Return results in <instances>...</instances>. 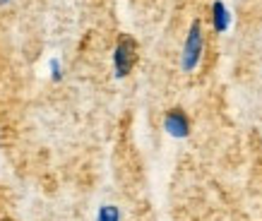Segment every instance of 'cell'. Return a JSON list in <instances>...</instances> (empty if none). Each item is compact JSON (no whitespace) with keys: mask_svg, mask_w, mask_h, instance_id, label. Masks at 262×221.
Listing matches in <instances>:
<instances>
[{"mask_svg":"<svg viewBox=\"0 0 262 221\" xmlns=\"http://www.w3.org/2000/svg\"><path fill=\"white\" fill-rule=\"evenodd\" d=\"M0 3H8V0H0Z\"/></svg>","mask_w":262,"mask_h":221,"instance_id":"8","label":"cell"},{"mask_svg":"<svg viewBox=\"0 0 262 221\" xmlns=\"http://www.w3.org/2000/svg\"><path fill=\"white\" fill-rule=\"evenodd\" d=\"M137 63V41L133 36H120L113 51V68H116V77H127Z\"/></svg>","mask_w":262,"mask_h":221,"instance_id":"2","label":"cell"},{"mask_svg":"<svg viewBox=\"0 0 262 221\" xmlns=\"http://www.w3.org/2000/svg\"><path fill=\"white\" fill-rule=\"evenodd\" d=\"M164 130H166L171 137L183 140V137L190 135V120H188V116H185L181 108H171L166 116H164Z\"/></svg>","mask_w":262,"mask_h":221,"instance_id":"3","label":"cell"},{"mask_svg":"<svg viewBox=\"0 0 262 221\" xmlns=\"http://www.w3.org/2000/svg\"><path fill=\"white\" fill-rule=\"evenodd\" d=\"M212 24H214V32H219V34L229 32L231 12H229V8L224 5L222 0H214V5H212Z\"/></svg>","mask_w":262,"mask_h":221,"instance_id":"4","label":"cell"},{"mask_svg":"<svg viewBox=\"0 0 262 221\" xmlns=\"http://www.w3.org/2000/svg\"><path fill=\"white\" fill-rule=\"evenodd\" d=\"M202 48H205L202 24H200V19H195L190 24V32H188V39H185V46H183V53H181V68L185 72H192L200 65Z\"/></svg>","mask_w":262,"mask_h":221,"instance_id":"1","label":"cell"},{"mask_svg":"<svg viewBox=\"0 0 262 221\" xmlns=\"http://www.w3.org/2000/svg\"><path fill=\"white\" fill-rule=\"evenodd\" d=\"M0 221H12V219H0Z\"/></svg>","mask_w":262,"mask_h":221,"instance_id":"7","label":"cell"},{"mask_svg":"<svg viewBox=\"0 0 262 221\" xmlns=\"http://www.w3.org/2000/svg\"><path fill=\"white\" fill-rule=\"evenodd\" d=\"M96 221H120V212H118V207H113V205H103L101 209H99V214H96Z\"/></svg>","mask_w":262,"mask_h":221,"instance_id":"5","label":"cell"},{"mask_svg":"<svg viewBox=\"0 0 262 221\" xmlns=\"http://www.w3.org/2000/svg\"><path fill=\"white\" fill-rule=\"evenodd\" d=\"M51 77L56 79H60L63 77V72H60V63H58V58H51Z\"/></svg>","mask_w":262,"mask_h":221,"instance_id":"6","label":"cell"}]
</instances>
